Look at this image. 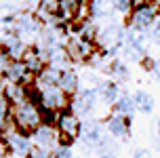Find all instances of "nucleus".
<instances>
[{"instance_id": "obj_5", "label": "nucleus", "mask_w": 160, "mask_h": 158, "mask_svg": "<svg viewBox=\"0 0 160 158\" xmlns=\"http://www.w3.org/2000/svg\"><path fill=\"white\" fill-rule=\"evenodd\" d=\"M65 55L70 57V61H88L91 57L95 55V42L88 38H82L80 34L74 32L72 36L68 38V42L63 44Z\"/></svg>"}, {"instance_id": "obj_1", "label": "nucleus", "mask_w": 160, "mask_h": 158, "mask_svg": "<svg viewBox=\"0 0 160 158\" xmlns=\"http://www.w3.org/2000/svg\"><path fill=\"white\" fill-rule=\"evenodd\" d=\"M40 125H44V116H42L38 103L25 99V101L13 105V126L15 129H19L21 133L32 135Z\"/></svg>"}, {"instance_id": "obj_30", "label": "nucleus", "mask_w": 160, "mask_h": 158, "mask_svg": "<svg viewBox=\"0 0 160 158\" xmlns=\"http://www.w3.org/2000/svg\"><path fill=\"white\" fill-rule=\"evenodd\" d=\"M133 158H150V154H148V150H135Z\"/></svg>"}, {"instance_id": "obj_31", "label": "nucleus", "mask_w": 160, "mask_h": 158, "mask_svg": "<svg viewBox=\"0 0 160 158\" xmlns=\"http://www.w3.org/2000/svg\"><path fill=\"white\" fill-rule=\"evenodd\" d=\"M154 34L158 36V40H160V17L156 19V23H154Z\"/></svg>"}, {"instance_id": "obj_11", "label": "nucleus", "mask_w": 160, "mask_h": 158, "mask_svg": "<svg viewBox=\"0 0 160 158\" xmlns=\"http://www.w3.org/2000/svg\"><path fill=\"white\" fill-rule=\"evenodd\" d=\"M0 47L4 48V53H7V57L11 59V61H19V59L23 57L28 44L17 36L15 32L11 30V32H4V34H2V38H0Z\"/></svg>"}, {"instance_id": "obj_24", "label": "nucleus", "mask_w": 160, "mask_h": 158, "mask_svg": "<svg viewBox=\"0 0 160 158\" xmlns=\"http://www.w3.org/2000/svg\"><path fill=\"white\" fill-rule=\"evenodd\" d=\"M53 158H76V156H74L70 143H68V141H61L55 150H53Z\"/></svg>"}, {"instance_id": "obj_17", "label": "nucleus", "mask_w": 160, "mask_h": 158, "mask_svg": "<svg viewBox=\"0 0 160 158\" xmlns=\"http://www.w3.org/2000/svg\"><path fill=\"white\" fill-rule=\"evenodd\" d=\"M25 87H28V84H25ZM25 87H23V84H11V82H7L4 89H2L0 93L8 99L11 105H17V103H21V101L28 99V89H25Z\"/></svg>"}, {"instance_id": "obj_21", "label": "nucleus", "mask_w": 160, "mask_h": 158, "mask_svg": "<svg viewBox=\"0 0 160 158\" xmlns=\"http://www.w3.org/2000/svg\"><path fill=\"white\" fill-rule=\"evenodd\" d=\"M133 101H135L137 110L143 112V114H152L154 112V97L148 91H137L135 95H133Z\"/></svg>"}, {"instance_id": "obj_16", "label": "nucleus", "mask_w": 160, "mask_h": 158, "mask_svg": "<svg viewBox=\"0 0 160 158\" xmlns=\"http://www.w3.org/2000/svg\"><path fill=\"white\" fill-rule=\"evenodd\" d=\"M97 89V95L103 99L105 103H110V105H114V103L118 101V97L122 93H120V84L116 82V80H108V82H99V87Z\"/></svg>"}, {"instance_id": "obj_3", "label": "nucleus", "mask_w": 160, "mask_h": 158, "mask_svg": "<svg viewBox=\"0 0 160 158\" xmlns=\"http://www.w3.org/2000/svg\"><path fill=\"white\" fill-rule=\"evenodd\" d=\"M0 141L4 143L7 154H11L13 158H28L30 150L34 148L32 137H30L28 133H21V131L15 129V126H8L7 131L2 133Z\"/></svg>"}, {"instance_id": "obj_6", "label": "nucleus", "mask_w": 160, "mask_h": 158, "mask_svg": "<svg viewBox=\"0 0 160 158\" xmlns=\"http://www.w3.org/2000/svg\"><path fill=\"white\" fill-rule=\"evenodd\" d=\"M42 23H40L38 17L30 15V13H21V15L15 17L13 21V32H15L19 38L28 44V40H38L42 36Z\"/></svg>"}, {"instance_id": "obj_32", "label": "nucleus", "mask_w": 160, "mask_h": 158, "mask_svg": "<svg viewBox=\"0 0 160 158\" xmlns=\"http://www.w3.org/2000/svg\"><path fill=\"white\" fill-rule=\"evenodd\" d=\"M131 2H133V7H141V4H148L152 0H131Z\"/></svg>"}, {"instance_id": "obj_25", "label": "nucleus", "mask_w": 160, "mask_h": 158, "mask_svg": "<svg viewBox=\"0 0 160 158\" xmlns=\"http://www.w3.org/2000/svg\"><path fill=\"white\" fill-rule=\"evenodd\" d=\"M110 72L114 74V78H118V80L128 78V70H127V65H122V63H112V70Z\"/></svg>"}, {"instance_id": "obj_7", "label": "nucleus", "mask_w": 160, "mask_h": 158, "mask_svg": "<svg viewBox=\"0 0 160 158\" xmlns=\"http://www.w3.org/2000/svg\"><path fill=\"white\" fill-rule=\"evenodd\" d=\"M80 125H82V120L74 114L72 110H63L57 114L55 118V129L59 131L61 135V141H74V139H78V133H80Z\"/></svg>"}, {"instance_id": "obj_14", "label": "nucleus", "mask_w": 160, "mask_h": 158, "mask_svg": "<svg viewBox=\"0 0 160 158\" xmlns=\"http://www.w3.org/2000/svg\"><path fill=\"white\" fill-rule=\"evenodd\" d=\"M57 87L61 89L68 97H72V95H76L80 91V78L78 74L74 70H61L59 72V76H57Z\"/></svg>"}, {"instance_id": "obj_13", "label": "nucleus", "mask_w": 160, "mask_h": 158, "mask_svg": "<svg viewBox=\"0 0 160 158\" xmlns=\"http://www.w3.org/2000/svg\"><path fill=\"white\" fill-rule=\"evenodd\" d=\"M4 82H11V84H32L34 76L28 72V68L23 65V61H8L7 72H4Z\"/></svg>"}, {"instance_id": "obj_36", "label": "nucleus", "mask_w": 160, "mask_h": 158, "mask_svg": "<svg viewBox=\"0 0 160 158\" xmlns=\"http://www.w3.org/2000/svg\"><path fill=\"white\" fill-rule=\"evenodd\" d=\"M156 2H158V7H160V0H156Z\"/></svg>"}, {"instance_id": "obj_26", "label": "nucleus", "mask_w": 160, "mask_h": 158, "mask_svg": "<svg viewBox=\"0 0 160 158\" xmlns=\"http://www.w3.org/2000/svg\"><path fill=\"white\" fill-rule=\"evenodd\" d=\"M112 7L118 13H131L133 11V2L131 0H112Z\"/></svg>"}, {"instance_id": "obj_10", "label": "nucleus", "mask_w": 160, "mask_h": 158, "mask_svg": "<svg viewBox=\"0 0 160 158\" xmlns=\"http://www.w3.org/2000/svg\"><path fill=\"white\" fill-rule=\"evenodd\" d=\"M103 125L99 120H87L80 125V133H78V139L82 141V145L87 148H95L99 145V141L103 139Z\"/></svg>"}, {"instance_id": "obj_18", "label": "nucleus", "mask_w": 160, "mask_h": 158, "mask_svg": "<svg viewBox=\"0 0 160 158\" xmlns=\"http://www.w3.org/2000/svg\"><path fill=\"white\" fill-rule=\"evenodd\" d=\"M137 112V105L133 101V97L127 93H122L118 97V101L114 103V114H120V116H124V118H133V114Z\"/></svg>"}, {"instance_id": "obj_12", "label": "nucleus", "mask_w": 160, "mask_h": 158, "mask_svg": "<svg viewBox=\"0 0 160 158\" xmlns=\"http://www.w3.org/2000/svg\"><path fill=\"white\" fill-rule=\"evenodd\" d=\"M21 61H23V65L28 68V72L36 78L40 72L47 68V53L38 47H28L23 57H21Z\"/></svg>"}, {"instance_id": "obj_19", "label": "nucleus", "mask_w": 160, "mask_h": 158, "mask_svg": "<svg viewBox=\"0 0 160 158\" xmlns=\"http://www.w3.org/2000/svg\"><path fill=\"white\" fill-rule=\"evenodd\" d=\"M120 36H122V32H120L118 25H108L101 32H97L95 42L101 44V47H114V42H118Z\"/></svg>"}, {"instance_id": "obj_23", "label": "nucleus", "mask_w": 160, "mask_h": 158, "mask_svg": "<svg viewBox=\"0 0 160 158\" xmlns=\"http://www.w3.org/2000/svg\"><path fill=\"white\" fill-rule=\"evenodd\" d=\"M38 11L42 17H59V0H40Z\"/></svg>"}, {"instance_id": "obj_22", "label": "nucleus", "mask_w": 160, "mask_h": 158, "mask_svg": "<svg viewBox=\"0 0 160 158\" xmlns=\"http://www.w3.org/2000/svg\"><path fill=\"white\" fill-rule=\"evenodd\" d=\"M114 13L112 0H91V15L97 17H108Z\"/></svg>"}, {"instance_id": "obj_15", "label": "nucleus", "mask_w": 160, "mask_h": 158, "mask_svg": "<svg viewBox=\"0 0 160 158\" xmlns=\"http://www.w3.org/2000/svg\"><path fill=\"white\" fill-rule=\"evenodd\" d=\"M105 131L114 139H124L128 135V118L120 116V114H112L105 120Z\"/></svg>"}, {"instance_id": "obj_33", "label": "nucleus", "mask_w": 160, "mask_h": 158, "mask_svg": "<svg viewBox=\"0 0 160 158\" xmlns=\"http://www.w3.org/2000/svg\"><path fill=\"white\" fill-rule=\"evenodd\" d=\"M0 158H7V148H4L2 141H0Z\"/></svg>"}, {"instance_id": "obj_20", "label": "nucleus", "mask_w": 160, "mask_h": 158, "mask_svg": "<svg viewBox=\"0 0 160 158\" xmlns=\"http://www.w3.org/2000/svg\"><path fill=\"white\" fill-rule=\"evenodd\" d=\"M8 126H13V105L0 93V135L4 133Z\"/></svg>"}, {"instance_id": "obj_35", "label": "nucleus", "mask_w": 160, "mask_h": 158, "mask_svg": "<svg viewBox=\"0 0 160 158\" xmlns=\"http://www.w3.org/2000/svg\"><path fill=\"white\" fill-rule=\"evenodd\" d=\"M156 131H158V137H160V118H158V122H156Z\"/></svg>"}, {"instance_id": "obj_8", "label": "nucleus", "mask_w": 160, "mask_h": 158, "mask_svg": "<svg viewBox=\"0 0 160 158\" xmlns=\"http://www.w3.org/2000/svg\"><path fill=\"white\" fill-rule=\"evenodd\" d=\"M32 143L36 145V148H42V150H55L57 145L61 143V135H59V131L55 129V125H40L36 131H34L32 135Z\"/></svg>"}, {"instance_id": "obj_29", "label": "nucleus", "mask_w": 160, "mask_h": 158, "mask_svg": "<svg viewBox=\"0 0 160 158\" xmlns=\"http://www.w3.org/2000/svg\"><path fill=\"white\" fill-rule=\"evenodd\" d=\"M152 72H154V76L160 80V59H156L154 61V65H152Z\"/></svg>"}, {"instance_id": "obj_9", "label": "nucleus", "mask_w": 160, "mask_h": 158, "mask_svg": "<svg viewBox=\"0 0 160 158\" xmlns=\"http://www.w3.org/2000/svg\"><path fill=\"white\" fill-rule=\"evenodd\" d=\"M97 89H80L78 93L74 95V99H70V110L76 114V116H87L95 110L97 105Z\"/></svg>"}, {"instance_id": "obj_2", "label": "nucleus", "mask_w": 160, "mask_h": 158, "mask_svg": "<svg viewBox=\"0 0 160 158\" xmlns=\"http://www.w3.org/2000/svg\"><path fill=\"white\" fill-rule=\"evenodd\" d=\"M34 87L38 89V95H40L38 105L42 112L59 114L63 110H70V97L57 84H38V82H34Z\"/></svg>"}, {"instance_id": "obj_4", "label": "nucleus", "mask_w": 160, "mask_h": 158, "mask_svg": "<svg viewBox=\"0 0 160 158\" xmlns=\"http://www.w3.org/2000/svg\"><path fill=\"white\" fill-rule=\"evenodd\" d=\"M158 13H160V7L156 0L148 2V4H141V7H133V11L128 13L131 15L128 17V23L133 25L135 30L145 32L150 28H154L156 19H158Z\"/></svg>"}, {"instance_id": "obj_27", "label": "nucleus", "mask_w": 160, "mask_h": 158, "mask_svg": "<svg viewBox=\"0 0 160 158\" xmlns=\"http://www.w3.org/2000/svg\"><path fill=\"white\" fill-rule=\"evenodd\" d=\"M28 158H53V152L42 150V148H36V145H34L32 150H30V154H28Z\"/></svg>"}, {"instance_id": "obj_34", "label": "nucleus", "mask_w": 160, "mask_h": 158, "mask_svg": "<svg viewBox=\"0 0 160 158\" xmlns=\"http://www.w3.org/2000/svg\"><path fill=\"white\" fill-rule=\"evenodd\" d=\"M99 158H118V154H99Z\"/></svg>"}, {"instance_id": "obj_28", "label": "nucleus", "mask_w": 160, "mask_h": 158, "mask_svg": "<svg viewBox=\"0 0 160 158\" xmlns=\"http://www.w3.org/2000/svg\"><path fill=\"white\" fill-rule=\"evenodd\" d=\"M8 59L7 53H4V48L0 47V80H4V72H7V65H8Z\"/></svg>"}]
</instances>
